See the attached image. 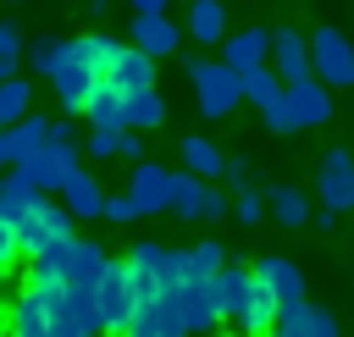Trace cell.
Masks as SVG:
<instances>
[{
	"mask_svg": "<svg viewBox=\"0 0 354 337\" xmlns=\"http://www.w3.org/2000/svg\"><path fill=\"white\" fill-rule=\"evenodd\" d=\"M266 337H299V331H288V326H271V331H266Z\"/></svg>",
	"mask_w": 354,
	"mask_h": 337,
	"instance_id": "obj_43",
	"label": "cell"
},
{
	"mask_svg": "<svg viewBox=\"0 0 354 337\" xmlns=\"http://www.w3.org/2000/svg\"><path fill=\"white\" fill-rule=\"evenodd\" d=\"M127 287H133V304H149V298L183 287V249H166V243L144 238L127 254Z\"/></svg>",
	"mask_w": 354,
	"mask_h": 337,
	"instance_id": "obj_1",
	"label": "cell"
},
{
	"mask_svg": "<svg viewBox=\"0 0 354 337\" xmlns=\"http://www.w3.org/2000/svg\"><path fill=\"white\" fill-rule=\"evenodd\" d=\"M227 33V6L221 0H188V22H183V39H199V44H221Z\"/></svg>",
	"mask_w": 354,
	"mask_h": 337,
	"instance_id": "obj_22",
	"label": "cell"
},
{
	"mask_svg": "<svg viewBox=\"0 0 354 337\" xmlns=\"http://www.w3.org/2000/svg\"><path fill=\"white\" fill-rule=\"evenodd\" d=\"M122 94H138V88H155V55H144V50H133V44H122V55H116V66L105 72Z\"/></svg>",
	"mask_w": 354,
	"mask_h": 337,
	"instance_id": "obj_21",
	"label": "cell"
},
{
	"mask_svg": "<svg viewBox=\"0 0 354 337\" xmlns=\"http://www.w3.org/2000/svg\"><path fill=\"white\" fill-rule=\"evenodd\" d=\"M171 0H133V11H166Z\"/></svg>",
	"mask_w": 354,
	"mask_h": 337,
	"instance_id": "obj_42",
	"label": "cell"
},
{
	"mask_svg": "<svg viewBox=\"0 0 354 337\" xmlns=\"http://www.w3.org/2000/svg\"><path fill=\"white\" fill-rule=\"evenodd\" d=\"M177 304H183V326H188V337H205V331L221 326V304H216L210 276H205V282H183V287H177Z\"/></svg>",
	"mask_w": 354,
	"mask_h": 337,
	"instance_id": "obj_13",
	"label": "cell"
},
{
	"mask_svg": "<svg viewBox=\"0 0 354 337\" xmlns=\"http://www.w3.org/2000/svg\"><path fill=\"white\" fill-rule=\"evenodd\" d=\"M177 155H183V171H194V177H205V182L221 177V160H227V155H221L210 138H199V133H188V138L177 144Z\"/></svg>",
	"mask_w": 354,
	"mask_h": 337,
	"instance_id": "obj_27",
	"label": "cell"
},
{
	"mask_svg": "<svg viewBox=\"0 0 354 337\" xmlns=\"http://www.w3.org/2000/svg\"><path fill=\"white\" fill-rule=\"evenodd\" d=\"M6 337H44V304H39L33 287L17 293V304H11V331H6Z\"/></svg>",
	"mask_w": 354,
	"mask_h": 337,
	"instance_id": "obj_32",
	"label": "cell"
},
{
	"mask_svg": "<svg viewBox=\"0 0 354 337\" xmlns=\"http://www.w3.org/2000/svg\"><path fill=\"white\" fill-rule=\"evenodd\" d=\"M0 166H6V144H0Z\"/></svg>",
	"mask_w": 354,
	"mask_h": 337,
	"instance_id": "obj_45",
	"label": "cell"
},
{
	"mask_svg": "<svg viewBox=\"0 0 354 337\" xmlns=\"http://www.w3.org/2000/svg\"><path fill=\"white\" fill-rule=\"evenodd\" d=\"M266 66H271L282 83L315 77V72H310V39H304L299 28H271V50H266Z\"/></svg>",
	"mask_w": 354,
	"mask_h": 337,
	"instance_id": "obj_12",
	"label": "cell"
},
{
	"mask_svg": "<svg viewBox=\"0 0 354 337\" xmlns=\"http://www.w3.org/2000/svg\"><path fill=\"white\" fill-rule=\"evenodd\" d=\"M254 282H266V287L277 293V304L304 298V271H299L288 254H260V260H254Z\"/></svg>",
	"mask_w": 354,
	"mask_h": 337,
	"instance_id": "obj_19",
	"label": "cell"
},
{
	"mask_svg": "<svg viewBox=\"0 0 354 337\" xmlns=\"http://www.w3.org/2000/svg\"><path fill=\"white\" fill-rule=\"evenodd\" d=\"M310 72L326 88H354V44L337 28H315L310 33Z\"/></svg>",
	"mask_w": 354,
	"mask_h": 337,
	"instance_id": "obj_6",
	"label": "cell"
},
{
	"mask_svg": "<svg viewBox=\"0 0 354 337\" xmlns=\"http://www.w3.org/2000/svg\"><path fill=\"white\" fill-rule=\"evenodd\" d=\"M33 199H39V188H33V177H28L22 166L0 171V215H6L11 227H17V215H22V210H28Z\"/></svg>",
	"mask_w": 354,
	"mask_h": 337,
	"instance_id": "obj_26",
	"label": "cell"
},
{
	"mask_svg": "<svg viewBox=\"0 0 354 337\" xmlns=\"http://www.w3.org/2000/svg\"><path fill=\"white\" fill-rule=\"evenodd\" d=\"M61 238H72V215H66L61 199L39 193V199L17 215V254H22V260H28V254H44V249L61 243Z\"/></svg>",
	"mask_w": 354,
	"mask_h": 337,
	"instance_id": "obj_5",
	"label": "cell"
},
{
	"mask_svg": "<svg viewBox=\"0 0 354 337\" xmlns=\"http://www.w3.org/2000/svg\"><path fill=\"white\" fill-rule=\"evenodd\" d=\"M227 249L221 243H194V249H183V282H205V276H216L227 260H221Z\"/></svg>",
	"mask_w": 354,
	"mask_h": 337,
	"instance_id": "obj_33",
	"label": "cell"
},
{
	"mask_svg": "<svg viewBox=\"0 0 354 337\" xmlns=\"http://www.w3.org/2000/svg\"><path fill=\"white\" fill-rule=\"evenodd\" d=\"M50 88H55V99L66 105V116L83 110V99H88V88H94V72H88V61L72 50V39H61V61L50 66Z\"/></svg>",
	"mask_w": 354,
	"mask_h": 337,
	"instance_id": "obj_10",
	"label": "cell"
},
{
	"mask_svg": "<svg viewBox=\"0 0 354 337\" xmlns=\"http://www.w3.org/2000/svg\"><path fill=\"white\" fill-rule=\"evenodd\" d=\"M44 138H50V116H33V110H28V116H17L11 127H0V144H6V166H22V160H28V155H33Z\"/></svg>",
	"mask_w": 354,
	"mask_h": 337,
	"instance_id": "obj_17",
	"label": "cell"
},
{
	"mask_svg": "<svg viewBox=\"0 0 354 337\" xmlns=\"http://www.w3.org/2000/svg\"><path fill=\"white\" fill-rule=\"evenodd\" d=\"M72 50L88 61V72H94V77H105V72L116 66V55H122V39H111V33H77V39H72Z\"/></svg>",
	"mask_w": 354,
	"mask_h": 337,
	"instance_id": "obj_28",
	"label": "cell"
},
{
	"mask_svg": "<svg viewBox=\"0 0 354 337\" xmlns=\"http://www.w3.org/2000/svg\"><path fill=\"white\" fill-rule=\"evenodd\" d=\"M315 199L321 210H354V155L348 149H326L315 166Z\"/></svg>",
	"mask_w": 354,
	"mask_h": 337,
	"instance_id": "obj_9",
	"label": "cell"
},
{
	"mask_svg": "<svg viewBox=\"0 0 354 337\" xmlns=\"http://www.w3.org/2000/svg\"><path fill=\"white\" fill-rule=\"evenodd\" d=\"M282 105H288L293 127H321V122H332V88H326L321 77L282 83Z\"/></svg>",
	"mask_w": 354,
	"mask_h": 337,
	"instance_id": "obj_11",
	"label": "cell"
},
{
	"mask_svg": "<svg viewBox=\"0 0 354 337\" xmlns=\"http://www.w3.org/2000/svg\"><path fill=\"white\" fill-rule=\"evenodd\" d=\"M83 116H88V127H122V88L111 77H94V88L83 99Z\"/></svg>",
	"mask_w": 354,
	"mask_h": 337,
	"instance_id": "obj_23",
	"label": "cell"
},
{
	"mask_svg": "<svg viewBox=\"0 0 354 337\" xmlns=\"http://www.w3.org/2000/svg\"><path fill=\"white\" fill-rule=\"evenodd\" d=\"M100 215L116 221V227H133V221H138V204H133L127 193H105V199H100Z\"/></svg>",
	"mask_w": 354,
	"mask_h": 337,
	"instance_id": "obj_36",
	"label": "cell"
},
{
	"mask_svg": "<svg viewBox=\"0 0 354 337\" xmlns=\"http://www.w3.org/2000/svg\"><path fill=\"white\" fill-rule=\"evenodd\" d=\"M188 83H194V99H199V110L210 116V122H221V116H232L238 105H243V88H238V72L227 66V61H188Z\"/></svg>",
	"mask_w": 354,
	"mask_h": 337,
	"instance_id": "obj_4",
	"label": "cell"
},
{
	"mask_svg": "<svg viewBox=\"0 0 354 337\" xmlns=\"http://www.w3.org/2000/svg\"><path fill=\"white\" fill-rule=\"evenodd\" d=\"M28 110H33V83L17 77V72H6V77H0V127H11V122L28 116Z\"/></svg>",
	"mask_w": 354,
	"mask_h": 337,
	"instance_id": "obj_31",
	"label": "cell"
},
{
	"mask_svg": "<svg viewBox=\"0 0 354 337\" xmlns=\"http://www.w3.org/2000/svg\"><path fill=\"white\" fill-rule=\"evenodd\" d=\"M17 55H22V28L17 22H0V61L17 66Z\"/></svg>",
	"mask_w": 354,
	"mask_h": 337,
	"instance_id": "obj_39",
	"label": "cell"
},
{
	"mask_svg": "<svg viewBox=\"0 0 354 337\" xmlns=\"http://www.w3.org/2000/svg\"><path fill=\"white\" fill-rule=\"evenodd\" d=\"M61 61V39H39V44H28V72H39V77H50V66Z\"/></svg>",
	"mask_w": 354,
	"mask_h": 337,
	"instance_id": "obj_35",
	"label": "cell"
},
{
	"mask_svg": "<svg viewBox=\"0 0 354 337\" xmlns=\"http://www.w3.org/2000/svg\"><path fill=\"white\" fill-rule=\"evenodd\" d=\"M116 155H122V160H144V133L122 127V144H116Z\"/></svg>",
	"mask_w": 354,
	"mask_h": 337,
	"instance_id": "obj_41",
	"label": "cell"
},
{
	"mask_svg": "<svg viewBox=\"0 0 354 337\" xmlns=\"http://www.w3.org/2000/svg\"><path fill=\"white\" fill-rule=\"evenodd\" d=\"M116 144H122V127H88V155L94 160H111Z\"/></svg>",
	"mask_w": 354,
	"mask_h": 337,
	"instance_id": "obj_37",
	"label": "cell"
},
{
	"mask_svg": "<svg viewBox=\"0 0 354 337\" xmlns=\"http://www.w3.org/2000/svg\"><path fill=\"white\" fill-rule=\"evenodd\" d=\"M166 210L183 215V221H221V215H227V193L210 188V182L194 177V171H171V204H166Z\"/></svg>",
	"mask_w": 354,
	"mask_h": 337,
	"instance_id": "obj_8",
	"label": "cell"
},
{
	"mask_svg": "<svg viewBox=\"0 0 354 337\" xmlns=\"http://www.w3.org/2000/svg\"><path fill=\"white\" fill-rule=\"evenodd\" d=\"M227 210H232L243 227H260V221H266V193H260V188H238V199H232Z\"/></svg>",
	"mask_w": 354,
	"mask_h": 337,
	"instance_id": "obj_34",
	"label": "cell"
},
{
	"mask_svg": "<svg viewBox=\"0 0 354 337\" xmlns=\"http://www.w3.org/2000/svg\"><path fill=\"white\" fill-rule=\"evenodd\" d=\"M266 210H271V221L288 227V232L310 221V199H304V188H293V182H277V188L266 193Z\"/></svg>",
	"mask_w": 354,
	"mask_h": 337,
	"instance_id": "obj_25",
	"label": "cell"
},
{
	"mask_svg": "<svg viewBox=\"0 0 354 337\" xmlns=\"http://www.w3.org/2000/svg\"><path fill=\"white\" fill-rule=\"evenodd\" d=\"M22 171L33 177L39 193H55V188L77 171V138H72V122H50V138L22 160Z\"/></svg>",
	"mask_w": 354,
	"mask_h": 337,
	"instance_id": "obj_2",
	"label": "cell"
},
{
	"mask_svg": "<svg viewBox=\"0 0 354 337\" xmlns=\"http://www.w3.org/2000/svg\"><path fill=\"white\" fill-rule=\"evenodd\" d=\"M127 199L138 204V215H155L171 204V171L155 166V160H138L133 166V182H127Z\"/></svg>",
	"mask_w": 354,
	"mask_h": 337,
	"instance_id": "obj_15",
	"label": "cell"
},
{
	"mask_svg": "<svg viewBox=\"0 0 354 337\" xmlns=\"http://www.w3.org/2000/svg\"><path fill=\"white\" fill-rule=\"evenodd\" d=\"M160 122H166V99H160L155 88L122 94V127H133V133H149V127H160Z\"/></svg>",
	"mask_w": 354,
	"mask_h": 337,
	"instance_id": "obj_24",
	"label": "cell"
},
{
	"mask_svg": "<svg viewBox=\"0 0 354 337\" xmlns=\"http://www.w3.org/2000/svg\"><path fill=\"white\" fill-rule=\"evenodd\" d=\"M39 260L50 265V276H55L61 287H94L111 254H105V249H100L94 238H77V232H72V238H61V243H50V249H44Z\"/></svg>",
	"mask_w": 354,
	"mask_h": 337,
	"instance_id": "obj_3",
	"label": "cell"
},
{
	"mask_svg": "<svg viewBox=\"0 0 354 337\" xmlns=\"http://www.w3.org/2000/svg\"><path fill=\"white\" fill-rule=\"evenodd\" d=\"M11 260H22V254H17V227H11L6 215H0V271H6Z\"/></svg>",
	"mask_w": 354,
	"mask_h": 337,
	"instance_id": "obj_40",
	"label": "cell"
},
{
	"mask_svg": "<svg viewBox=\"0 0 354 337\" xmlns=\"http://www.w3.org/2000/svg\"><path fill=\"white\" fill-rule=\"evenodd\" d=\"M266 50H271V33H266V28L221 33V61H227L232 72H243V66H260V61H266Z\"/></svg>",
	"mask_w": 354,
	"mask_h": 337,
	"instance_id": "obj_20",
	"label": "cell"
},
{
	"mask_svg": "<svg viewBox=\"0 0 354 337\" xmlns=\"http://www.w3.org/2000/svg\"><path fill=\"white\" fill-rule=\"evenodd\" d=\"M210 287H216V304H221V320H243V309H249V293H254V271H243V265H221L216 276H210Z\"/></svg>",
	"mask_w": 354,
	"mask_h": 337,
	"instance_id": "obj_16",
	"label": "cell"
},
{
	"mask_svg": "<svg viewBox=\"0 0 354 337\" xmlns=\"http://www.w3.org/2000/svg\"><path fill=\"white\" fill-rule=\"evenodd\" d=\"M221 177H227L232 188H254V160H243V155H232V160H221Z\"/></svg>",
	"mask_w": 354,
	"mask_h": 337,
	"instance_id": "obj_38",
	"label": "cell"
},
{
	"mask_svg": "<svg viewBox=\"0 0 354 337\" xmlns=\"http://www.w3.org/2000/svg\"><path fill=\"white\" fill-rule=\"evenodd\" d=\"M94 309H100V331L122 337L127 315H133V287H127V260H105L100 282H94Z\"/></svg>",
	"mask_w": 354,
	"mask_h": 337,
	"instance_id": "obj_7",
	"label": "cell"
},
{
	"mask_svg": "<svg viewBox=\"0 0 354 337\" xmlns=\"http://www.w3.org/2000/svg\"><path fill=\"white\" fill-rule=\"evenodd\" d=\"M0 282H6V271H0Z\"/></svg>",
	"mask_w": 354,
	"mask_h": 337,
	"instance_id": "obj_47",
	"label": "cell"
},
{
	"mask_svg": "<svg viewBox=\"0 0 354 337\" xmlns=\"http://www.w3.org/2000/svg\"><path fill=\"white\" fill-rule=\"evenodd\" d=\"M238 88H243V99H249V105H260V110H266V105L282 94V77L260 61V66H243V72H238Z\"/></svg>",
	"mask_w": 354,
	"mask_h": 337,
	"instance_id": "obj_30",
	"label": "cell"
},
{
	"mask_svg": "<svg viewBox=\"0 0 354 337\" xmlns=\"http://www.w3.org/2000/svg\"><path fill=\"white\" fill-rule=\"evenodd\" d=\"M271 326H277V293H271L266 282H254V293H249V309H243L238 331H243V337H266Z\"/></svg>",
	"mask_w": 354,
	"mask_h": 337,
	"instance_id": "obj_29",
	"label": "cell"
},
{
	"mask_svg": "<svg viewBox=\"0 0 354 337\" xmlns=\"http://www.w3.org/2000/svg\"><path fill=\"white\" fill-rule=\"evenodd\" d=\"M177 44H183V28L166 11H133V50H144V55H177Z\"/></svg>",
	"mask_w": 354,
	"mask_h": 337,
	"instance_id": "obj_14",
	"label": "cell"
},
{
	"mask_svg": "<svg viewBox=\"0 0 354 337\" xmlns=\"http://www.w3.org/2000/svg\"><path fill=\"white\" fill-rule=\"evenodd\" d=\"M55 193H61V204H66V215H72V221H100V199H105V188L94 182V171H83V166H77Z\"/></svg>",
	"mask_w": 354,
	"mask_h": 337,
	"instance_id": "obj_18",
	"label": "cell"
},
{
	"mask_svg": "<svg viewBox=\"0 0 354 337\" xmlns=\"http://www.w3.org/2000/svg\"><path fill=\"white\" fill-rule=\"evenodd\" d=\"M6 6H22V0H6Z\"/></svg>",
	"mask_w": 354,
	"mask_h": 337,
	"instance_id": "obj_46",
	"label": "cell"
},
{
	"mask_svg": "<svg viewBox=\"0 0 354 337\" xmlns=\"http://www.w3.org/2000/svg\"><path fill=\"white\" fill-rule=\"evenodd\" d=\"M6 72H17V66H11V61H0V77H6Z\"/></svg>",
	"mask_w": 354,
	"mask_h": 337,
	"instance_id": "obj_44",
	"label": "cell"
},
{
	"mask_svg": "<svg viewBox=\"0 0 354 337\" xmlns=\"http://www.w3.org/2000/svg\"><path fill=\"white\" fill-rule=\"evenodd\" d=\"M0 337H6V331H0Z\"/></svg>",
	"mask_w": 354,
	"mask_h": 337,
	"instance_id": "obj_48",
	"label": "cell"
}]
</instances>
